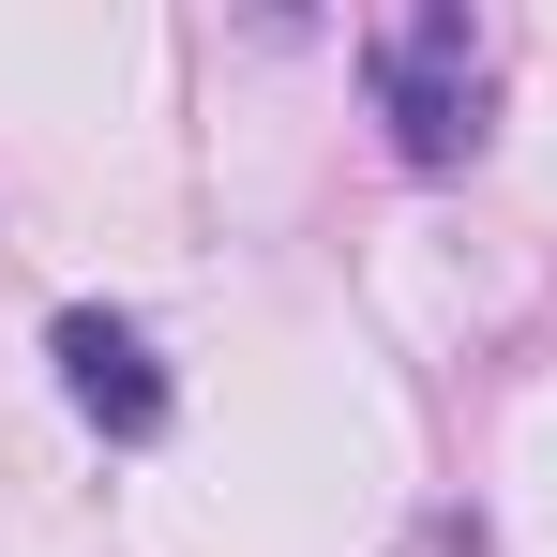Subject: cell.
Here are the masks:
<instances>
[{"label": "cell", "mask_w": 557, "mask_h": 557, "mask_svg": "<svg viewBox=\"0 0 557 557\" xmlns=\"http://www.w3.org/2000/svg\"><path fill=\"white\" fill-rule=\"evenodd\" d=\"M362 76H376V121H392L407 166H467V151H482V91H497V61H482V15H467V0H407V15H376V30H362Z\"/></svg>", "instance_id": "6da1fadb"}, {"label": "cell", "mask_w": 557, "mask_h": 557, "mask_svg": "<svg viewBox=\"0 0 557 557\" xmlns=\"http://www.w3.org/2000/svg\"><path fill=\"white\" fill-rule=\"evenodd\" d=\"M61 392H76V422H106V437H166V362H151V332L106 317V301L61 317Z\"/></svg>", "instance_id": "7a4b0ae2"}]
</instances>
